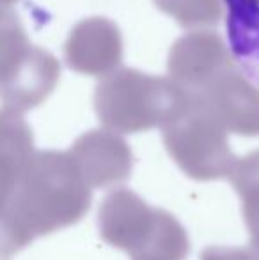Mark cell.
Here are the masks:
<instances>
[{
  "label": "cell",
  "mask_w": 259,
  "mask_h": 260,
  "mask_svg": "<svg viewBox=\"0 0 259 260\" xmlns=\"http://www.w3.org/2000/svg\"><path fill=\"white\" fill-rule=\"evenodd\" d=\"M91 186L75 159L46 152L2 189L0 251L7 260L34 239L71 226L91 207Z\"/></svg>",
  "instance_id": "cell-1"
},
{
  "label": "cell",
  "mask_w": 259,
  "mask_h": 260,
  "mask_svg": "<svg viewBox=\"0 0 259 260\" xmlns=\"http://www.w3.org/2000/svg\"><path fill=\"white\" fill-rule=\"evenodd\" d=\"M98 229L105 243L131 260H185L190 251L183 225L130 189H116L101 202Z\"/></svg>",
  "instance_id": "cell-2"
},
{
  "label": "cell",
  "mask_w": 259,
  "mask_h": 260,
  "mask_svg": "<svg viewBox=\"0 0 259 260\" xmlns=\"http://www.w3.org/2000/svg\"><path fill=\"white\" fill-rule=\"evenodd\" d=\"M169 149L178 165L197 181L225 177L236 163L224 142L208 131H174Z\"/></svg>",
  "instance_id": "cell-3"
},
{
  "label": "cell",
  "mask_w": 259,
  "mask_h": 260,
  "mask_svg": "<svg viewBox=\"0 0 259 260\" xmlns=\"http://www.w3.org/2000/svg\"><path fill=\"white\" fill-rule=\"evenodd\" d=\"M225 41L236 68L259 87V0H222Z\"/></svg>",
  "instance_id": "cell-4"
},
{
  "label": "cell",
  "mask_w": 259,
  "mask_h": 260,
  "mask_svg": "<svg viewBox=\"0 0 259 260\" xmlns=\"http://www.w3.org/2000/svg\"><path fill=\"white\" fill-rule=\"evenodd\" d=\"M76 167L91 188H112L125 182L131 170L130 151L121 142L87 138L73 152Z\"/></svg>",
  "instance_id": "cell-5"
},
{
  "label": "cell",
  "mask_w": 259,
  "mask_h": 260,
  "mask_svg": "<svg viewBox=\"0 0 259 260\" xmlns=\"http://www.w3.org/2000/svg\"><path fill=\"white\" fill-rule=\"evenodd\" d=\"M229 179L242 200L247 229L249 232H256L259 230V152L236 161Z\"/></svg>",
  "instance_id": "cell-6"
},
{
  "label": "cell",
  "mask_w": 259,
  "mask_h": 260,
  "mask_svg": "<svg viewBox=\"0 0 259 260\" xmlns=\"http://www.w3.org/2000/svg\"><path fill=\"white\" fill-rule=\"evenodd\" d=\"M200 260H254L249 248H225L211 246L200 255Z\"/></svg>",
  "instance_id": "cell-7"
},
{
  "label": "cell",
  "mask_w": 259,
  "mask_h": 260,
  "mask_svg": "<svg viewBox=\"0 0 259 260\" xmlns=\"http://www.w3.org/2000/svg\"><path fill=\"white\" fill-rule=\"evenodd\" d=\"M249 251L252 253L254 260H259V230L256 232H250V246Z\"/></svg>",
  "instance_id": "cell-8"
}]
</instances>
